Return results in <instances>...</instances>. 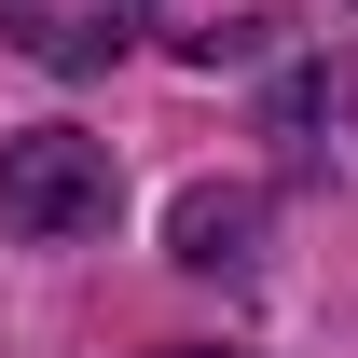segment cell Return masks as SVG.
Listing matches in <instances>:
<instances>
[{"label": "cell", "instance_id": "3", "mask_svg": "<svg viewBox=\"0 0 358 358\" xmlns=\"http://www.w3.org/2000/svg\"><path fill=\"white\" fill-rule=\"evenodd\" d=\"M166 234H179V262H248V234H262V193H221V179H193Z\"/></svg>", "mask_w": 358, "mask_h": 358}, {"label": "cell", "instance_id": "2", "mask_svg": "<svg viewBox=\"0 0 358 358\" xmlns=\"http://www.w3.org/2000/svg\"><path fill=\"white\" fill-rule=\"evenodd\" d=\"M138 14H152V0H0V42L83 83V69H110V55L138 42Z\"/></svg>", "mask_w": 358, "mask_h": 358}, {"label": "cell", "instance_id": "1", "mask_svg": "<svg viewBox=\"0 0 358 358\" xmlns=\"http://www.w3.org/2000/svg\"><path fill=\"white\" fill-rule=\"evenodd\" d=\"M96 221H110V138L83 124L0 138V234H96Z\"/></svg>", "mask_w": 358, "mask_h": 358}, {"label": "cell", "instance_id": "4", "mask_svg": "<svg viewBox=\"0 0 358 358\" xmlns=\"http://www.w3.org/2000/svg\"><path fill=\"white\" fill-rule=\"evenodd\" d=\"M166 358H221V345H166Z\"/></svg>", "mask_w": 358, "mask_h": 358}]
</instances>
